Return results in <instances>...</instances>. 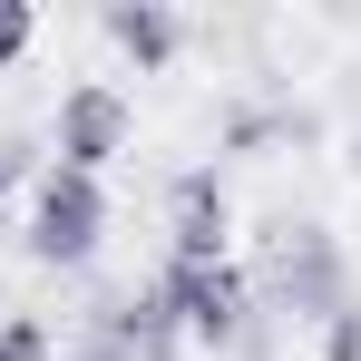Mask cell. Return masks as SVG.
Returning a JSON list of instances; mask_svg holds the SVG:
<instances>
[{"instance_id": "52a82bcc", "label": "cell", "mask_w": 361, "mask_h": 361, "mask_svg": "<svg viewBox=\"0 0 361 361\" xmlns=\"http://www.w3.org/2000/svg\"><path fill=\"white\" fill-rule=\"evenodd\" d=\"M322 361H361V293H342L322 312Z\"/></svg>"}, {"instance_id": "8992f818", "label": "cell", "mask_w": 361, "mask_h": 361, "mask_svg": "<svg viewBox=\"0 0 361 361\" xmlns=\"http://www.w3.org/2000/svg\"><path fill=\"white\" fill-rule=\"evenodd\" d=\"M0 361H59L49 322H39V312H10V322H0Z\"/></svg>"}, {"instance_id": "7a4b0ae2", "label": "cell", "mask_w": 361, "mask_h": 361, "mask_svg": "<svg viewBox=\"0 0 361 361\" xmlns=\"http://www.w3.org/2000/svg\"><path fill=\"white\" fill-rule=\"evenodd\" d=\"M157 302H166V322H176L195 352H215V342H235V332H244L254 283H244V264H235V254H225V264H166Z\"/></svg>"}, {"instance_id": "9c48e42d", "label": "cell", "mask_w": 361, "mask_h": 361, "mask_svg": "<svg viewBox=\"0 0 361 361\" xmlns=\"http://www.w3.org/2000/svg\"><path fill=\"white\" fill-rule=\"evenodd\" d=\"M20 185V137H0V195Z\"/></svg>"}, {"instance_id": "ba28073f", "label": "cell", "mask_w": 361, "mask_h": 361, "mask_svg": "<svg viewBox=\"0 0 361 361\" xmlns=\"http://www.w3.org/2000/svg\"><path fill=\"white\" fill-rule=\"evenodd\" d=\"M30 39H39V10H30V0H0V68L30 59Z\"/></svg>"}, {"instance_id": "3957f363", "label": "cell", "mask_w": 361, "mask_h": 361, "mask_svg": "<svg viewBox=\"0 0 361 361\" xmlns=\"http://www.w3.org/2000/svg\"><path fill=\"white\" fill-rule=\"evenodd\" d=\"M49 147H59L49 166H78V176H98V166L127 147V98L108 88V78H78V88L59 98V127H49Z\"/></svg>"}, {"instance_id": "5b68a950", "label": "cell", "mask_w": 361, "mask_h": 361, "mask_svg": "<svg viewBox=\"0 0 361 361\" xmlns=\"http://www.w3.org/2000/svg\"><path fill=\"white\" fill-rule=\"evenodd\" d=\"M108 49H118L137 78H157V68H176V49H185V20L166 10V0H108Z\"/></svg>"}, {"instance_id": "6da1fadb", "label": "cell", "mask_w": 361, "mask_h": 361, "mask_svg": "<svg viewBox=\"0 0 361 361\" xmlns=\"http://www.w3.org/2000/svg\"><path fill=\"white\" fill-rule=\"evenodd\" d=\"M98 235H108V185L78 176V166H39V185H30V264L78 274L98 254Z\"/></svg>"}, {"instance_id": "277c9868", "label": "cell", "mask_w": 361, "mask_h": 361, "mask_svg": "<svg viewBox=\"0 0 361 361\" xmlns=\"http://www.w3.org/2000/svg\"><path fill=\"white\" fill-rule=\"evenodd\" d=\"M166 235H176V264H225L235 254V195L215 166H185L166 185Z\"/></svg>"}]
</instances>
